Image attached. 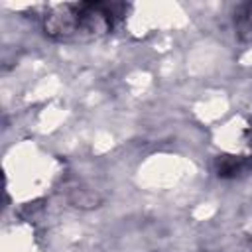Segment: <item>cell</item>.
<instances>
[{"instance_id":"6da1fadb","label":"cell","mask_w":252,"mask_h":252,"mask_svg":"<svg viewBox=\"0 0 252 252\" xmlns=\"http://www.w3.org/2000/svg\"><path fill=\"white\" fill-rule=\"evenodd\" d=\"M112 26V6L106 4H65L53 12L45 30L57 39L94 37Z\"/></svg>"}]
</instances>
